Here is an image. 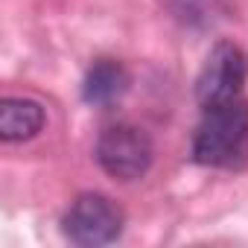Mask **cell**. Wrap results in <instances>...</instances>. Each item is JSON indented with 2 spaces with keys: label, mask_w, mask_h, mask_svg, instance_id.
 Listing matches in <instances>:
<instances>
[{
  "label": "cell",
  "mask_w": 248,
  "mask_h": 248,
  "mask_svg": "<svg viewBox=\"0 0 248 248\" xmlns=\"http://www.w3.org/2000/svg\"><path fill=\"white\" fill-rule=\"evenodd\" d=\"M248 143V105L231 99L204 108V117L193 135V161L202 167L233 164Z\"/></svg>",
  "instance_id": "6da1fadb"
},
{
  "label": "cell",
  "mask_w": 248,
  "mask_h": 248,
  "mask_svg": "<svg viewBox=\"0 0 248 248\" xmlns=\"http://www.w3.org/2000/svg\"><path fill=\"white\" fill-rule=\"evenodd\" d=\"M155 158L152 140L143 129L132 123L108 126L96 140V161L99 167L117 181H138L149 172Z\"/></svg>",
  "instance_id": "7a4b0ae2"
},
{
  "label": "cell",
  "mask_w": 248,
  "mask_h": 248,
  "mask_svg": "<svg viewBox=\"0 0 248 248\" xmlns=\"http://www.w3.org/2000/svg\"><path fill=\"white\" fill-rule=\"evenodd\" d=\"M123 222H126V216L117 202H111L102 193H82L67 207L62 228L70 242L82 248H96L114 242L123 233Z\"/></svg>",
  "instance_id": "3957f363"
},
{
  "label": "cell",
  "mask_w": 248,
  "mask_h": 248,
  "mask_svg": "<svg viewBox=\"0 0 248 248\" xmlns=\"http://www.w3.org/2000/svg\"><path fill=\"white\" fill-rule=\"evenodd\" d=\"M245 79H248V56L236 44L219 41L207 53V59L199 70L196 99L202 108H213V105L239 99Z\"/></svg>",
  "instance_id": "277c9868"
},
{
  "label": "cell",
  "mask_w": 248,
  "mask_h": 248,
  "mask_svg": "<svg viewBox=\"0 0 248 248\" xmlns=\"http://www.w3.org/2000/svg\"><path fill=\"white\" fill-rule=\"evenodd\" d=\"M126 91H129V73L117 59H96L82 82V99L93 108L114 105Z\"/></svg>",
  "instance_id": "5b68a950"
},
{
  "label": "cell",
  "mask_w": 248,
  "mask_h": 248,
  "mask_svg": "<svg viewBox=\"0 0 248 248\" xmlns=\"http://www.w3.org/2000/svg\"><path fill=\"white\" fill-rule=\"evenodd\" d=\"M47 123L41 102L24 96H6L0 102V138L6 143H21L35 138Z\"/></svg>",
  "instance_id": "8992f818"
}]
</instances>
